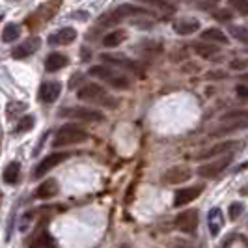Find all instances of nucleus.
I'll return each instance as SVG.
<instances>
[{"instance_id": "obj_30", "label": "nucleus", "mask_w": 248, "mask_h": 248, "mask_svg": "<svg viewBox=\"0 0 248 248\" xmlns=\"http://www.w3.org/2000/svg\"><path fill=\"white\" fill-rule=\"evenodd\" d=\"M243 209H245V205H243L241 202H235V203H232V205H230V218H232V220H237V218L241 217Z\"/></svg>"}, {"instance_id": "obj_13", "label": "nucleus", "mask_w": 248, "mask_h": 248, "mask_svg": "<svg viewBox=\"0 0 248 248\" xmlns=\"http://www.w3.org/2000/svg\"><path fill=\"white\" fill-rule=\"evenodd\" d=\"M230 162H232V155H226V157L218 159V161L203 164V166L198 168V175H202V177H215V175L220 174L224 168H228Z\"/></svg>"}, {"instance_id": "obj_14", "label": "nucleus", "mask_w": 248, "mask_h": 248, "mask_svg": "<svg viewBox=\"0 0 248 248\" xmlns=\"http://www.w3.org/2000/svg\"><path fill=\"white\" fill-rule=\"evenodd\" d=\"M202 190H203V186H202V185L179 188V190L175 192V196H174V205H175V207H183V205H186L188 202H192V200L198 198L200 194H202Z\"/></svg>"}, {"instance_id": "obj_23", "label": "nucleus", "mask_w": 248, "mask_h": 248, "mask_svg": "<svg viewBox=\"0 0 248 248\" xmlns=\"http://www.w3.org/2000/svg\"><path fill=\"white\" fill-rule=\"evenodd\" d=\"M125 37H127V34H125L124 30H112V32H108L107 36L103 37V45H105V47H108V49L118 47V45H122V43H124Z\"/></svg>"}, {"instance_id": "obj_3", "label": "nucleus", "mask_w": 248, "mask_h": 248, "mask_svg": "<svg viewBox=\"0 0 248 248\" xmlns=\"http://www.w3.org/2000/svg\"><path fill=\"white\" fill-rule=\"evenodd\" d=\"M90 75L95 77V78H101L103 82L110 84L112 88H118V90H127L131 86V80L125 77V75L114 71L110 67H105V65H93L90 69Z\"/></svg>"}, {"instance_id": "obj_26", "label": "nucleus", "mask_w": 248, "mask_h": 248, "mask_svg": "<svg viewBox=\"0 0 248 248\" xmlns=\"http://www.w3.org/2000/svg\"><path fill=\"white\" fill-rule=\"evenodd\" d=\"M36 124V120H34V116H23L17 125H15V129H13V133L15 135H21V133H26V131H30L32 127Z\"/></svg>"}, {"instance_id": "obj_20", "label": "nucleus", "mask_w": 248, "mask_h": 248, "mask_svg": "<svg viewBox=\"0 0 248 248\" xmlns=\"http://www.w3.org/2000/svg\"><path fill=\"white\" fill-rule=\"evenodd\" d=\"M101 60L110 62L114 65H122V67H127V69H133V71H140L137 63L133 62V60H129V58H125V56H122V54H103Z\"/></svg>"}, {"instance_id": "obj_10", "label": "nucleus", "mask_w": 248, "mask_h": 248, "mask_svg": "<svg viewBox=\"0 0 248 248\" xmlns=\"http://www.w3.org/2000/svg\"><path fill=\"white\" fill-rule=\"evenodd\" d=\"M175 228L185 232V233H194L196 228H198V211L192 209V211H185L181 215H177L175 218Z\"/></svg>"}, {"instance_id": "obj_25", "label": "nucleus", "mask_w": 248, "mask_h": 248, "mask_svg": "<svg viewBox=\"0 0 248 248\" xmlns=\"http://www.w3.org/2000/svg\"><path fill=\"white\" fill-rule=\"evenodd\" d=\"M19 36H21V26L19 25L10 23V25L4 26V30H2V41L4 43H13Z\"/></svg>"}, {"instance_id": "obj_16", "label": "nucleus", "mask_w": 248, "mask_h": 248, "mask_svg": "<svg viewBox=\"0 0 248 248\" xmlns=\"http://www.w3.org/2000/svg\"><path fill=\"white\" fill-rule=\"evenodd\" d=\"M224 226V217H222V209H218V207H213L209 215H207V228H209V232H211L213 237H217L220 233V230H222Z\"/></svg>"}, {"instance_id": "obj_6", "label": "nucleus", "mask_w": 248, "mask_h": 248, "mask_svg": "<svg viewBox=\"0 0 248 248\" xmlns=\"http://www.w3.org/2000/svg\"><path fill=\"white\" fill-rule=\"evenodd\" d=\"M71 157V153H67V151H62V153H50L47 155L43 161L37 164L36 168H34V179H39V177H43V175L50 172L54 166H58L60 162H63L65 159H69Z\"/></svg>"}, {"instance_id": "obj_38", "label": "nucleus", "mask_w": 248, "mask_h": 248, "mask_svg": "<svg viewBox=\"0 0 248 248\" xmlns=\"http://www.w3.org/2000/svg\"><path fill=\"white\" fill-rule=\"evenodd\" d=\"M241 80H248V73H245V75H241Z\"/></svg>"}, {"instance_id": "obj_18", "label": "nucleus", "mask_w": 248, "mask_h": 248, "mask_svg": "<svg viewBox=\"0 0 248 248\" xmlns=\"http://www.w3.org/2000/svg\"><path fill=\"white\" fill-rule=\"evenodd\" d=\"M56 194H58V183H56L54 179H47V181H43L41 185L37 186V190H36V196L39 200L54 198Z\"/></svg>"}, {"instance_id": "obj_31", "label": "nucleus", "mask_w": 248, "mask_h": 248, "mask_svg": "<svg viewBox=\"0 0 248 248\" xmlns=\"http://www.w3.org/2000/svg\"><path fill=\"white\" fill-rule=\"evenodd\" d=\"M142 2H146V4H151V6H157L159 10H164V12H174V6L166 4L164 0H142Z\"/></svg>"}, {"instance_id": "obj_5", "label": "nucleus", "mask_w": 248, "mask_h": 248, "mask_svg": "<svg viewBox=\"0 0 248 248\" xmlns=\"http://www.w3.org/2000/svg\"><path fill=\"white\" fill-rule=\"evenodd\" d=\"M47 220L37 224L36 230L30 233V237L25 241V247L26 248H52V237L49 235L47 228H45Z\"/></svg>"}, {"instance_id": "obj_9", "label": "nucleus", "mask_w": 248, "mask_h": 248, "mask_svg": "<svg viewBox=\"0 0 248 248\" xmlns=\"http://www.w3.org/2000/svg\"><path fill=\"white\" fill-rule=\"evenodd\" d=\"M39 43H41V39H39L37 36L28 37V39H25L21 45H15V47H13L12 58H15V60H25V58H28V56H32V54L39 49Z\"/></svg>"}, {"instance_id": "obj_1", "label": "nucleus", "mask_w": 248, "mask_h": 248, "mask_svg": "<svg viewBox=\"0 0 248 248\" xmlns=\"http://www.w3.org/2000/svg\"><path fill=\"white\" fill-rule=\"evenodd\" d=\"M77 97L80 101H88V103H95V105H103V107H108V108H116L118 107V101L112 97L110 93L99 84H84L77 92Z\"/></svg>"}, {"instance_id": "obj_7", "label": "nucleus", "mask_w": 248, "mask_h": 248, "mask_svg": "<svg viewBox=\"0 0 248 248\" xmlns=\"http://www.w3.org/2000/svg\"><path fill=\"white\" fill-rule=\"evenodd\" d=\"M65 118H73V120H82V122H103L105 116L99 110H93V108H84V107H73V108H63L60 112Z\"/></svg>"}, {"instance_id": "obj_29", "label": "nucleus", "mask_w": 248, "mask_h": 248, "mask_svg": "<svg viewBox=\"0 0 248 248\" xmlns=\"http://www.w3.org/2000/svg\"><path fill=\"white\" fill-rule=\"evenodd\" d=\"M230 6L241 15H248V0H230Z\"/></svg>"}, {"instance_id": "obj_12", "label": "nucleus", "mask_w": 248, "mask_h": 248, "mask_svg": "<svg viewBox=\"0 0 248 248\" xmlns=\"http://www.w3.org/2000/svg\"><path fill=\"white\" fill-rule=\"evenodd\" d=\"M241 146V144H237V142H220V144H217V146H213V148L205 149V151H202L200 155H196V159L202 161V159H213V157H217V155H230L233 149H237Z\"/></svg>"}, {"instance_id": "obj_8", "label": "nucleus", "mask_w": 248, "mask_h": 248, "mask_svg": "<svg viewBox=\"0 0 248 248\" xmlns=\"http://www.w3.org/2000/svg\"><path fill=\"white\" fill-rule=\"evenodd\" d=\"M192 170L188 166H172L162 174V183L164 185H181L190 179Z\"/></svg>"}, {"instance_id": "obj_36", "label": "nucleus", "mask_w": 248, "mask_h": 248, "mask_svg": "<svg viewBox=\"0 0 248 248\" xmlns=\"http://www.w3.org/2000/svg\"><path fill=\"white\" fill-rule=\"evenodd\" d=\"M230 65H232V69H245L248 65V60H233Z\"/></svg>"}, {"instance_id": "obj_32", "label": "nucleus", "mask_w": 248, "mask_h": 248, "mask_svg": "<svg viewBox=\"0 0 248 248\" xmlns=\"http://www.w3.org/2000/svg\"><path fill=\"white\" fill-rule=\"evenodd\" d=\"M232 34H233L237 39H241V41H248V30L247 28H243V26L232 28Z\"/></svg>"}, {"instance_id": "obj_4", "label": "nucleus", "mask_w": 248, "mask_h": 248, "mask_svg": "<svg viewBox=\"0 0 248 248\" xmlns=\"http://www.w3.org/2000/svg\"><path fill=\"white\" fill-rule=\"evenodd\" d=\"M131 15H149L146 8L142 6H135V4H122L118 6L114 12L107 13V17H101L99 25H112L116 21H122V19H127Z\"/></svg>"}, {"instance_id": "obj_17", "label": "nucleus", "mask_w": 248, "mask_h": 248, "mask_svg": "<svg viewBox=\"0 0 248 248\" xmlns=\"http://www.w3.org/2000/svg\"><path fill=\"white\" fill-rule=\"evenodd\" d=\"M200 28L198 19H179L174 23V30L179 36H188V34H194Z\"/></svg>"}, {"instance_id": "obj_37", "label": "nucleus", "mask_w": 248, "mask_h": 248, "mask_svg": "<svg viewBox=\"0 0 248 248\" xmlns=\"http://www.w3.org/2000/svg\"><path fill=\"white\" fill-rule=\"evenodd\" d=\"M220 77H226V73L224 71H218V73H209V78H220Z\"/></svg>"}, {"instance_id": "obj_21", "label": "nucleus", "mask_w": 248, "mask_h": 248, "mask_svg": "<svg viewBox=\"0 0 248 248\" xmlns=\"http://www.w3.org/2000/svg\"><path fill=\"white\" fill-rule=\"evenodd\" d=\"M228 125H222L220 129H217L213 133V137H220V135H228V133H233V131H239V129H247L248 127V120H230V122H224Z\"/></svg>"}, {"instance_id": "obj_28", "label": "nucleus", "mask_w": 248, "mask_h": 248, "mask_svg": "<svg viewBox=\"0 0 248 248\" xmlns=\"http://www.w3.org/2000/svg\"><path fill=\"white\" fill-rule=\"evenodd\" d=\"M222 122H230V120H248V110H232L224 114L220 118Z\"/></svg>"}, {"instance_id": "obj_33", "label": "nucleus", "mask_w": 248, "mask_h": 248, "mask_svg": "<svg viewBox=\"0 0 248 248\" xmlns=\"http://www.w3.org/2000/svg\"><path fill=\"white\" fill-rule=\"evenodd\" d=\"M21 110H26V105L25 103H10V107H8V114L12 116V114H17V112Z\"/></svg>"}, {"instance_id": "obj_34", "label": "nucleus", "mask_w": 248, "mask_h": 248, "mask_svg": "<svg viewBox=\"0 0 248 248\" xmlns=\"http://www.w3.org/2000/svg\"><path fill=\"white\" fill-rule=\"evenodd\" d=\"M215 19H218V21H230L232 19V13L226 12V10H218V12H215Z\"/></svg>"}, {"instance_id": "obj_22", "label": "nucleus", "mask_w": 248, "mask_h": 248, "mask_svg": "<svg viewBox=\"0 0 248 248\" xmlns=\"http://www.w3.org/2000/svg\"><path fill=\"white\" fill-rule=\"evenodd\" d=\"M202 39L205 41H215V43H222V45H228L230 43V37L224 34L222 30L218 28H207L202 32Z\"/></svg>"}, {"instance_id": "obj_11", "label": "nucleus", "mask_w": 248, "mask_h": 248, "mask_svg": "<svg viewBox=\"0 0 248 248\" xmlns=\"http://www.w3.org/2000/svg\"><path fill=\"white\" fill-rule=\"evenodd\" d=\"M60 92H62V84L56 82V80H49V82H43L39 86V93L37 97L43 103H54V101L60 97Z\"/></svg>"}, {"instance_id": "obj_27", "label": "nucleus", "mask_w": 248, "mask_h": 248, "mask_svg": "<svg viewBox=\"0 0 248 248\" xmlns=\"http://www.w3.org/2000/svg\"><path fill=\"white\" fill-rule=\"evenodd\" d=\"M194 50L198 52L200 56H203V58H211V56H215V54L218 52V49H217L215 45H202V43H196V45H194Z\"/></svg>"}, {"instance_id": "obj_19", "label": "nucleus", "mask_w": 248, "mask_h": 248, "mask_svg": "<svg viewBox=\"0 0 248 248\" xmlns=\"http://www.w3.org/2000/svg\"><path fill=\"white\" fill-rule=\"evenodd\" d=\"M65 65H67V56H63L60 52H52V54L47 56V60H45V69L49 73H54V71L62 69Z\"/></svg>"}, {"instance_id": "obj_2", "label": "nucleus", "mask_w": 248, "mask_h": 248, "mask_svg": "<svg viewBox=\"0 0 248 248\" xmlns=\"http://www.w3.org/2000/svg\"><path fill=\"white\" fill-rule=\"evenodd\" d=\"M88 140V133L82 131L77 125H63L62 129H58L56 137H54V148H63V146H73V144H82Z\"/></svg>"}, {"instance_id": "obj_24", "label": "nucleus", "mask_w": 248, "mask_h": 248, "mask_svg": "<svg viewBox=\"0 0 248 248\" xmlns=\"http://www.w3.org/2000/svg\"><path fill=\"white\" fill-rule=\"evenodd\" d=\"M19 175H21V164H19V162H10V164L6 166L2 177H4V181H6L8 185H13V183L19 181Z\"/></svg>"}, {"instance_id": "obj_35", "label": "nucleus", "mask_w": 248, "mask_h": 248, "mask_svg": "<svg viewBox=\"0 0 248 248\" xmlns=\"http://www.w3.org/2000/svg\"><path fill=\"white\" fill-rule=\"evenodd\" d=\"M235 93L239 95V97H243V99H248V86L239 84V86L235 88Z\"/></svg>"}, {"instance_id": "obj_15", "label": "nucleus", "mask_w": 248, "mask_h": 248, "mask_svg": "<svg viewBox=\"0 0 248 248\" xmlns=\"http://www.w3.org/2000/svg\"><path fill=\"white\" fill-rule=\"evenodd\" d=\"M77 30L71 28V26H65V28H60L56 34H50L49 36V45L56 47V45H69L77 39Z\"/></svg>"}]
</instances>
